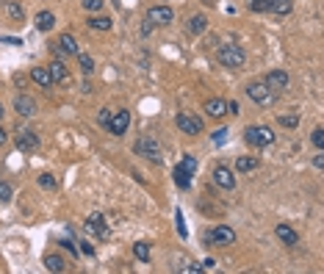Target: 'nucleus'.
Masks as SVG:
<instances>
[{"label": "nucleus", "mask_w": 324, "mask_h": 274, "mask_svg": "<svg viewBox=\"0 0 324 274\" xmlns=\"http://www.w3.org/2000/svg\"><path fill=\"white\" fill-rule=\"evenodd\" d=\"M0 144H6V130H0Z\"/></svg>", "instance_id": "45"}, {"label": "nucleus", "mask_w": 324, "mask_h": 274, "mask_svg": "<svg viewBox=\"0 0 324 274\" xmlns=\"http://www.w3.org/2000/svg\"><path fill=\"white\" fill-rule=\"evenodd\" d=\"M33 25H36V31H53V25H56V14H53V11H39L36 19H33Z\"/></svg>", "instance_id": "16"}, {"label": "nucleus", "mask_w": 324, "mask_h": 274, "mask_svg": "<svg viewBox=\"0 0 324 274\" xmlns=\"http://www.w3.org/2000/svg\"><path fill=\"white\" fill-rule=\"evenodd\" d=\"M78 61H80V72H86V75L94 72V58L92 56H78Z\"/></svg>", "instance_id": "29"}, {"label": "nucleus", "mask_w": 324, "mask_h": 274, "mask_svg": "<svg viewBox=\"0 0 324 274\" xmlns=\"http://www.w3.org/2000/svg\"><path fill=\"white\" fill-rule=\"evenodd\" d=\"M45 269L53 271V274H61V271H67V260L61 255H47L45 258Z\"/></svg>", "instance_id": "19"}, {"label": "nucleus", "mask_w": 324, "mask_h": 274, "mask_svg": "<svg viewBox=\"0 0 324 274\" xmlns=\"http://www.w3.org/2000/svg\"><path fill=\"white\" fill-rule=\"evenodd\" d=\"M31 78H33V83H39V86H53V78H50V70L47 67H33L31 70Z\"/></svg>", "instance_id": "17"}, {"label": "nucleus", "mask_w": 324, "mask_h": 274, "mask_svg": "<svg viewBox=\"0 0 324 274\" xmlns=\"http://www.w3.org/2000/svg\"><path fill=\"white\" fill-rule=\"evenodd\" d=\"M0 42H6V45H11V47H19V45H23V39H14V36H3V39H0Z\"/></svg>", "instance_id": "39"}, {"label": "nucleus", "mask_w": 324, "mask_h": 274, "mask_svg": "<svg viewBox=\"0 0 324 274\" xmlns=\"http://www.w3.org/2000/svg\"><path fill=\"white\" fill-rule=\"evenodd\" d=\"M133 153H139L141 158H153V161H161V150L153 139H139L133 144Z\"/></svg>", "instance_id": "8"}, {"label": "nucleus", "mask_w": 324, "mask_h": 274, "mask_svg": "<svg viewBox=\"0 0 324 274\" xmlns=\"http://www.w3.org/2000/svg\"><path fill=\"white\" fill-rule=\"evenodd\" d=\"M6 14H9V19L19 23V19L25 17V11H23V6H17V3H6Z\"/></svg>", "instance_id": "27"}, {"label": "nucleus", "mask_w": 324, "mask_h": 274, "mask_svg": "<svg viewBox=\"0 0 324 274\" xmlns=\"http://www.w3.org/2000/svg\"><path fill=\"white\" fill-rule=\"evenodd\" d=\"M216 58H219V64H225V67H230V70H241L244 67V50H241L238 45H222L219 47V53H216Z\"/></svg>", "instance_id": "1"}, {"label": "nucleus", "mask_w": 324, "mask_h": 274, "mask_svg": "<svg viewBox=\"0 0 324 274\" xmlns=\"http://www.w3.org/2000/svg\"><path fill=\"white\" fill-rule=\"evenodd\" d=\"M186 28H189V33H194V36H199V33H202L205 28H208V17L205 14H194L189 19V23H186Z\"/></svg>", "instance_id": "18"}, {"label": "nucleus", "mask_w": 324, "mask_h": 274, "mask_svg": "<svg viewBox=\"0 0 324 274\" xmlns=\"http://www.w3.org/2000/svg\"><path fill=\"white\" fill-rule=\"evenodd\" d=\"M133 255H136V260H141V263H150V244L147 241H136L133 244Z\"/></svg>", "instance_id": "24"}, {"label": "nucleus", "mask_w": 324, "mask_h": 274, "mask_svg": "<svg viewBox=\"0 0 324 274\" xmlns=\"http://www.w3.org/2000/svg\"><path fill=\"white\" fill-rule=\"evenodd\" d=\"M177 130H183L186 136H197L202 133V119L194 114H177Z\"/></svg>", "instance_id": "5"}, {"label": "nucleus", "mask_w": 324, "mask_h": 274, "mask_svg": "<svg viewBox=\"0 0 324 274\" xmlns=\"http://www.w3.org/2000/svg\"><path fill=\"white\" fill-rule=\"evenodd\" d=\"M205 111H208L211 116H216V119H222V116L227 114V102L225 100H208V102H205Z\"/></svg>", "instance_id": "20"}, {"label": "nucleus", "mask_w": 324, "mask_h": 274, "mask_svg": "<svg viewBox=\"0 0 324 274\" xmlns=\"http://www.w3.org/2000/svg\"><path fill=\"white\" fill-rule=\"evenodd\" d=\"M258 166H260V161H258V158H250V155H244V158H238V161H236V172H238V175L255 172Z\"/></svg>", "instance_id": "21"}, {"label": "nucleus", "mask_w": 324, "mask_h": 274, "mask_svg": "<svg viewBox=\"0 0 324 274\" xmlns=\"http://www.w3.org/2000/svg\"><path fill=\"white\" fill-rule=\"evenodd\" d=\"M313 166H316V169H324V155H321V153L313 158Z\"/></svg>", "instance_id": "44"}, {"label": "nucleus", "mask_w": 324, "mask_h": 274, "mask_svg": "<svg viewBox=\"0 0 324 274\" xmlns=\"http://www.w3.org/2000/svg\"><path fill=\"white\" fill-rule=\"evenodd\" d=\"M244 139H247V144H250V147H269L274 141V133L266 125H260V128L252 125V128L244 130Z\"/></svg>", "instance_id": "2"}, {"label": "nucleus", "mask_w": 324, "mask_h": 274, "mask_svg": "<svg viewBox=\"0 0 324 274\" xmlns=\"http://www.w3.org/2000/svg\"><path fill=\"white\" fill-rule=\"evenodd\" d=\"M202 3H208V6H213V3H216V0H202Z\"/></svg>", "instance_id": "46"}, {"label": "nucleus", "mask_w": 324, "mask_h": 274, "mask_svg": "<svg viewBox=\"0 0 324 274\" xmlns=\"http://www.w3.org/2000/svg\"><path fill=\"white\" fill-rule=\"evenodd\" d=\"M238 111H241L238 102H227V114H236V116H238Z\"/></svg>", "instance_id": "42"}, {"label": "nucleus", "mask_w": 324, "mask_h": 274, "mask_svg": "<svg viewBox=\"0 0 324 274\" xmlns=\"http://www.w3.org/2000/svg\"><path fill=\"white\" fill-rule=\"evenodd\" d=\"M310 141H313V147H316V150H324V130H321V128H316L313 133H310Z\"/></svg>", "instance_id": "30"}, {"label": "nucleus", "mask_w": 324, "mask_h": 274, "mask_svg": "<svg viewBox=\"0 0 324 274\" xmlns=\"http://www.w3.org/2000/svg\"><path fill=\"white\" fill-rule=\"evenodd\" d=\"M277 122H280L282 128H296V122H299V119H296L294 114H291V116H282V114H280V116H277Z\"/></svg>", "instance_id": "34"}, {"label": "nucleus", "mask_w": 324, "mask_h": 274, "mask_svg": "<svg viewBox=\"0 0 324 274\" xmlns=\"http://www.w3.org/2000/svg\"><path fill=\"white\" fill-rule=\"evenodd\" d=\"M80 252H84V255H94L92 244H86V241H80Z\"/></svg>", "instance_id": "43"}, {"label": "nucleus", "mask_w": 324, "mask_h": 274, "mask_svg": "<svg viewBox=\"0 0 324 274\" xmlns=\"http://www.w3.org/2000/svg\"><path fill=\"white\" fill-rule=\"evenodd\" d=\"M111 114H114V111H108V108H106V111H100V114H97V122H100V125L106 128V130H108V122H111Z\"/></svg>", "instance_id": "35"}, {"label": "nucleus", "mask_w": 324, "mask_h": 274, "mask_svg": "<svg viewBox=\"0 0 324 274\" xmlns=\"http://www.w3.org/2000/svg\"><path fill=\"white\" fill-rule=\"evenodd\" d=\"M84 9L86 11H100L103 9V0H84Z\"/></svg>", "instance_id": "36"}, {"label": "nucleus", "mask_w": 324, "mask_h": 274, "mask_svg": "<svg viewBox=\"0 0 324 274\" xmlns=\"http://www.w3.org/2000/svg\"><path fill=\"white\" fill-rule=\"evenodd\" d=\"M14 144H17L19 153H36L39 150V136L25 128V130H19V133L14 136Z\"/></svg>", "instance_id": "4"}, {"label": "nucleus", "mask_w": 324, "mask_h": 274, "mask_svg": "<svg viewBox=\"0 0 324 274\" xmlns=\"http://www.w3.org/2000/svg\"><path fill=\"white\" fill-rule=\"evenodd\" d=\"M89 28L92 31H111V17H92L89 19Z\"/></svg>", "instance_id": "25"}, {"label": "nucleus", "mask_w": 324, "mask_h": 274, "mask_svg": "<svg viewBox=\"0 0 324 274\" xmlns=\"http://www.w3.org/2000/svg\"><path fill=\"white\" fill-rule=\"evenodd\" d=\"M180 166H183V169H186V172H189V175H194V172H197V161L191 158V155H186V158L180 161Z\"/></svg>", "instance_id": "32"}, {"label": "nucleus", "mask_w": 324, "mask_h": 274, "mask_svg": "<svg viewBox=\"0 0 324 274\" xmlns=\"http://www.w3.org/2000/svg\"><path fill=\"white\" fill-rule=\"evenodd\" d=\"M86 233H92V236H97L100 241H106L108 238V227H106V216L103 214H92L86 219V227H84Z\"/></svg>", "instance_id": "7"}, {"label": "nucleus", "mask_w": 324, "mask_h": 274, "mask_svg": "<svg viewBox=\"0 0 324 274\" xmlns=\"http://www.w3.org/2000/svg\"><path fill=\"white\" fill-rule=\"evenodd\" d=\"M14 111L19 116H33V111H36V100H33L31 94H17L14 97Z\"/></svg>", "instance_id": "11"}, {"label": "nucleus", "mask_w": 324, "mask_h": 274, "mask_svg": "<svg viewBox=\"0 0 324 274\" xmlns=\"http://www.w3.org/2000/svg\"><path fill=\"white\" fill-rule=\"evenodd\" d=\"M175 219H177V233L186 236V219H183V210H175Z\"/></svg>", "instance_id": "37"}, {"label": "nucleus", "mask_w": 324, "mask_h": 274, "mask_svg": "<svg viewBox=\"0 0 324 274\" xmlns=\"http://www.w3.org/2000/svg\"><path fill=\"white\" fill-rule=\"evenodd\" d=\"M153 28H155V25L150 23V19H144V25H141V33H144V36H147V33H153Z\"/></svg>", "instance_id": "41"}, {"label": "nucleus", "mask_w": 324, "mask_h": 274, "mask_svg": "<svg viewBox=\"0 0 324 274\" xmlns=\"http://www.w3.org/2000/svg\"><path fill=\"white\" fill-rule=\"evenodd\" d=\"M274 233H277V238H280V241L286 244V246H296V244H299V236H296V230L288 227V224H277V230H274Z\"/></svg>", "instance_id": "15"}, {"label": "nucleus", "mask_w": 324, "mask_h": 274, "mask_svg": "<svg viewBox=\"0 0 324 274\" xmlns=\"http://www.w3.org/2000/svg\"><path fill=\"white\" fill-rule=\"evenodd\" d=\"M11 197H14V191H11V186H9V183H0V200H3V202H9Z\"/></svg>", "instance_id": "33"}, {"label": "nucleus", "mask_w": 324, "mask_h": 274, "mask_svg": "<svg viewBox=\"0 0 324 274\" xmlns=\"http://www.w3.org/2000/svg\"><path fill=\"white\" fill-rule=\"evenodd\" d=\"M147 19L153 25H169L172 19H175V14H172L169 6H153V9L147 11Z\"/></svg>", "instance_id": "9"}, {"label": "nucleus", "mask_w": 324, "mask_h": 274, "mask_svg": "<svg viewBox=\"0 0 324 274\" xmlns=\"http://www.w3.org/2000/svg\"><path fill=\"white\" fill-rule=\"evenodd\" d=\"M128 128H130V114H128V111H116V114H111V122H108V133L122 136Z\"/></svg>", "instance_id": "10"}, {"label": "nucleus", "mask_w": 324, "mask_h": 274, "mask_svg": "<svg viewBox=\"0 0 324 274\" xmlns=\"http://www.w3.org/2000/svg\"><path fill=\"white\" fill-rule=\"evenodd\" d=\"M56 53L61 58H64V56H78V42H75L72 33H64V36L58 39V42H56Z\"/></svg>", "instance_id": "13"}, {"label": "nucleus", "mask_w": 324, "mask_h": 274, "mask_svg": "<svg viewBox=\"0 0 324 274\" xmlns=\"http://www.w3.org/2000/svg\"><path fill=\"white\" fill-rule=\"evenodd\" d=\"M47 70H50V78H53V83H56V80H67V78H70V72H67V67L61 64V61H53V64L47 67Z\"/></svg>", "instance_id": "23"}, {"label": "nucleus", "mask_w": 324, "mask_h": 274, "mask_svg": "<svg viewBox=\"0 0 324 274\" xmlns=\"http://www.w3.org/2000/svg\"><path fill=\"white\" fill-rule=\"evenodd\" d=\"M175 183H177L180 188H189V186H191V175L186 172V169L180 166V163L175 166Z\"/></svg>", "instance_id": "26"}, {"label": "nucleus", "mask_w": 324, "mask_h": 274, "mask_svg": "<svg viewBox=\"0 0 324 274\" xmlns=\"http://www.w3.org/2000/svg\"><path fill=\"white\" fill-rule=\"evenodd\" d=\"M225 139H227V128H219L213 133V144H225Z\"/></svg>", "instance_id": "38"}, {"label": "nucleus", "mask_w": 324, "mask_h": 274, "mask_svg": "<svg viewBox=\"0 0 324 274\" xmlns=\"http://www.w3.org/2000/svg\"><path fill=\"white\" fill-rule=\"evenodd\" d=\"M39 186L47 188V191H53V188H56V177H53V175H39Z\"/></svg>", "instance_id": "31"}, {"label": "nucleus", "mask_w": 324, "mask_h": 274, "mask_svg": "<svg viewBox=\"0 0 324 274\" xmlns=\"http://www.w3.org/2000/svg\"><path fill=\"white\" fill-rule=\"evenodd\" d=\"M269 11L277 14V17H288L294 11V3H291V0H272V9H269Z\"/></svg>", "instance_id": "22"}, {"label": "nucleus", "mask_w": 324, "mask_h": 274, "mask_svg": "<svg viewBox=\"0 0 324 274\" xmlns=\"http://www.w3.org/2000/svg\"><path fill=\"white\" fill-rule=\"evenodd\" d=\"M233 241H236V233H233V227H225V224L211 227L208 233H205V244H208V246H213V244L227 246V244H233Z\"/></svg>", "instance_id": "3"}, {"label": "nucleus", "mask_w": 324, "mask_h": 274, "mask_svg": "<svg viewBox=\"0 0 324 274\" xmlns=\"http://www.w3.org/2000/svg\"><path fill=\"white\" fill-rule=\"evenodd\" d=\"M213 183L222 186V188H233L236 186V175H233L230 169H225V166H216L213 169Z\"/></svg>", "instance_id": "14"}, {"label": "nucleus", "mask_w": 324, "mask_h": 274, "mask_svg": "<svg viewBox=\"0 0 324 274\" xmlns=\"http://www.w3.org/2000/svg\"><path fill=\"white\" fill-rule=\"evenodd\" d=\"M247 94H250V100H255L258 106H269V102L274 100V92L266 83H250L247 86Z\"/></svg>", "instance_id": "6"}, {"label": "nucleus", "mask_w": 324, "mask_h": 274, "mask_svg": "<svg viewBox=\"0 0 324 274\" xmlns=\"http://www.w3.org/2000/svg\"><path fill=\"white\" fill-rule=\"evenodd\" d=\"M202 269H205V271H213V269H216V260H213V258H205V260H202Z\"/></svg>", "instance_id": "40"}, {"label": "nucleus", "mask_w": 324, "mask_h": 274, "mask_svg": "<svg viewBox=\"0 0 324 274\" xmlns=\"http://www.w3.org/2000/svg\"><path fill=\"white\" fill-rule=\"evenodd\" d=\"M264 83L272 89V92H282V89L288 86V72H282V70H272L264 78Z\"/></svg>", "instance_id": "12"}, {"label": "nucleus", "mask_w": 324, "mask_h": 274, "mask_svg": "<svg viewBox=\"0 0 324 274\" xmlns=\"http://www.w3.org/2000/svg\"><path fill=\"white\" fill-rule=\"evenodd\" d=\"M250 9L255 14H266V11L272 9V0H250Z\"/></svg>", "instance_id": "28"}, {"label": "nucleus", "mask_w": 324, "mask_h": 274, "mask_svg": "<svg viewBox=\"0 0 324 274\" xmlns=\"http://www.w3.org/2000/svg\"><path fill=\"white\" fill-rule=\"evenodd\" d=\"M0 119H3V106H0Z\"/></svg>", "instance_id": "47"}]
</instances>
